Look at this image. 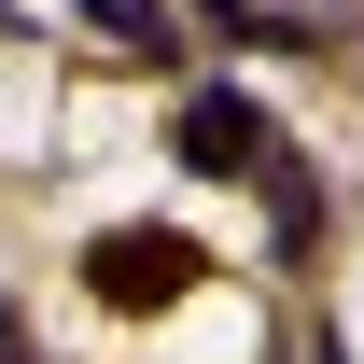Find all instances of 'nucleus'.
<instances>
[{"mask_svg": "<svg viewBox=\"0 0 364 364\" xmlns=\"http://www.w3.org/2000/svg\"><path fill=\"white\" fill-rule=\"evenodd\" d=\"M196 280H210V252H196L182 225H98V238H85V294H98V309H127V322L182 309Z\"/></svg>", "mask_w": 364, "mask_h": 364, "instance_id": "f257e3e1", "label": "nucleus"}, {"mask_svg": "<svg viewBox=\"0 0 364 364\" xmlns=\"http://www.w3.org/2000/svg\"><path fill=\"white\" fill-rule=\"evenodd\" d=\"M280 140H267V112H252V85H196L182 98V168H210V182H252Z\"/></svg>", "mask_w": 364, "mask_h": 364, "instance_id": "f03ea898", "label": "nucleus"}, {"mask_svg": "<svg viewBox=\"0 0 364 364\" xmlns=\"http://www.w3.org/2000/svg\"><path fill=\"white\" fill-rule=\"evenodd\" d=\"M252 182H267V225H280V252H309V238H322V182L294 168V154H267Z\"/></svg>", "mask_w": 364, "mask_h": 364, "instance_id": "7ed1b4c3", "label": "nucleus"}, {"mask_svg": "<svg viewBox=\"0 0 364 364\" xmlns=\"http://www.w3.org/2000/svg\"><path fill=\"white\" fill-rule=\"evenodd\" d=\"M0 364H28V336H14V309H0Z\"/></svg>", "mask_w": 364, "mask_h": 364, "instance_id": "20e7f679", "label": "nucleus"}, {"mask_svg": "<svg viewBox=\"0 0 364 364\" xmlns=\"http://www.w3.org/2000/svg\"><path fill=\"white\" fill-rule=\"evenodd\" d=\"M309 364H350V350H336V336H322V350H309Z\"/></svg>", "mask_w": 364, "mask_h": 364, "instance_id": "39448f33", "label": "nucleus"}]
</instances>
